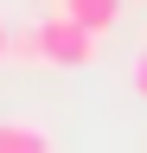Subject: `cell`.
I'll use <instances>...</instances> for the list:
<instances>
[{
	"label": "cell",
	"mask_w": 147,
	"mask_h": 153,
	"mask_svg": "<svg viewBox=\"0 0 147 153\" xmlns=\"http://www.w3.org/2000/svg\"><path fill=\"white\" fill-rule=\"evenodd\" d=\"M96 45H102V38H90L77 19L51 13V19H39V26H26L19 38H13V51H7V57L51 64V70H83V64H96Z\"/></svg>",
	"instance_id": "cell-1"
},
{
	"label": "cell",
	"mask_w": 147,
	"mask_h": 153,
	"mask_svg": "<svg viewBox=\"0 0 147 153\" xmlns=\"http://www.w3.org/2000/svg\"><path fill=\"white\" fill-rule=\"evenodd\" d=\"M58 13H64V19H77L90 38H109V32H115V19H122V0H64Z\"/></svg>",
	"instance_id": "cell-2"
},
{
	"label": "cell",
	"mask_w": 147,
	"mask_h": 153,
	"mask_svg": "<svg viewBox=\"0 0 147 153\" xmlns=\"http://www.w3.org/2000/svg\"><path fill=\"white\" fill-rule=\"evenodd\" d=\"M0 153H58V134L45 121H0Z\"/></svg>",
	"instance_id": "cell-3"
},
{
	"label": "cell",
	"mask_w": 147,
	"mask_h": 153,
	"mask_svg": "<svg viewBox=\"0 0 147 153\" xmlns=\"http://www.w3.org/2000/svg\"><path fill=\"white\" fill-rule=\"evenodd\" d=\"M134 96H141V102H147V51L134 57Z\"/></svg>",
	"instance_id": "cell-4"
},
{
	"label": "cell",
	"mask_w": 147,
	"mask_h": 153,
	"mask_svg": "<svg viewBox=\"0 0 147 153\" xmlns=\"http://www.w3.org/2000/svg\"><path fill=\"white\" fill-rule=\"evenodd\" d=\"M7 51H13V32H7V26H0V57H7Z\"/></svg>",
	"instance_id": "cell-5"
}]
</instances>
